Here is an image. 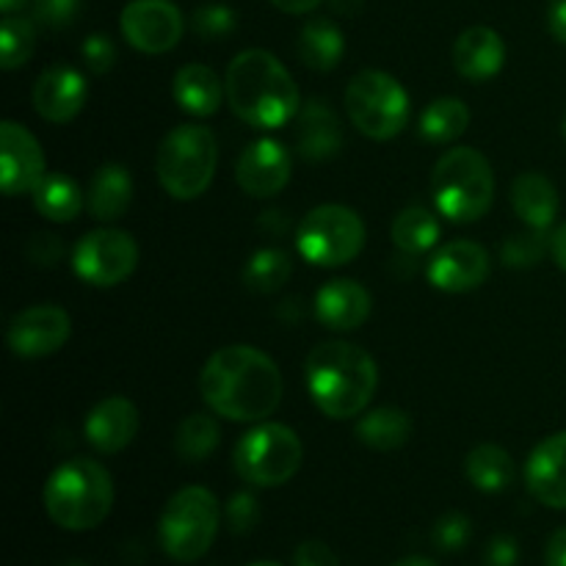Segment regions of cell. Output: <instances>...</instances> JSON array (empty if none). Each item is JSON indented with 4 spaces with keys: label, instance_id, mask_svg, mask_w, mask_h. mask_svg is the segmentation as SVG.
<instances>
[{
    "label": "cell",
    "instance_id": "1",
    "mask_svg": "<svg viewBox=\"0 0 566 566\" xmlns=\"http://www.w3.org/2000/svg\"><path fill=\"white\" fill-rule=\"evenodd\" d=\"M199 392L216 415L258 423L282 401V374L274 359L254 346H224L205 363Z\"/></svg>",
    "mask_w": 566,
    "mask_h": 566
},
{
    "label": "cell",
    "instance_id": "2",
    "mask_svg": "<svg viewBox=\"0 0 566 566\" xmlns=\"http://www.w3.org/2000/svg\"><path fill=\"white\" fill-rule=\"evenodd\" d=\"M227 103L232 114L260 130H274L298 114V86L269 50H243L227 66Z\"/></svg>",
    "mask_w": 566,
    "mask_h": 566
},
{
    "label": "cell",
    "instance_id": "3",
    "mask_svg": "<svg viewBox=\"0 0 566 566\" xmlns=\"http://www.w3.org/2000/svg\"><path fill=\"white\" fill-rule=\"evenodd\" d=\"M376 385V359L354 343H321L307 357V390L326 418L348 420L363 415L374 398Z\"/></svg>",
    "mask_w": 566,
    "mask_h": 566
},
{
    "label": "cell",
    "instance_id": "4",
    "mask_svg": "<svg viewBox=\"0 0 566 566\" xmlns=\"http://www.w3.org/2000/svg\"><path fill=\"white\" fill-rule=\"evenodd\" d=\"M44 512L64 531H92L114 509V479L99 462L77 457L53 470L42 492Z\"/></svg>",
    "mask_w": 566,
    "mask_h": 566
},
{
    "label": "cell",
    "instance_id": "5",
    "mask_svg": "<svg viewBox=\"0 0 566 566\" xmlns=\"http://www.w3.org/2000/svg\"><path fill=\"white\" fill-rule=\"evenodd\" d=\"M431 193L437 210L448 221L457 224L479 221L495 197V175L490 160L473 147L448 149L431 171Z\"/></svg>",
    "mask_w": 566,
    "mask_h": 566
},
{
    "label": "cell",
    "instance_id": "6",
    "mask_svg": "<svg viewBox=\"0 0 566 566\" xmlns=\"http://www.w3.org/2000/svg\"><path fill=\"white\" fill-rule=\"evenodd\" d=\"M219 164L216 136L202 125H180L160 142L155 171L169 197L197 199L210 188Z\"/></svg>",
    "mask_w": 566,
    "mask_h": 566
},
{
    "label": "cell",
    "instance_id": "7",
    "mask_svg": "<svg viewBox=\"0 0 566 566\" xmlns=\"http://www.w3.org/2000/svg\"><path fill=\"white\" fill-rule=\"evenodd\" d=\"M221 525L219 501L205 486H186L164 506L158 523L160 547L171 562L193 564L213 547Z\"/></svg>",
    "mask_w": 566,
    "mask_h": 566
},
{
    "label": "cell",
    "instance_id": "8",
    "mask_svg": "<svg viewBox=\"0 0 566 566\" xmlns=\"http://www.w3.org/2000/svg\"><path fill=\"white\" fill-rule=\"evenodd\" d=\"M304 459V446L293 429L282 423H260L252 431L238 440L232 462L235 473L247 484L263 486H282L298 473Z\"/></svg>",
    "mask_w": 566,
    "mask_h": 566
},
{
    "label": "cell",
    "instance_id": "9",
    "mask_svg": "<svg viewBox=\"0 0 566 566\" xmlns=\"http://www.w3.org/2000/svg\"><path fill=\"white\" fill-rule=\"evenodd\" d=\"M346 108L363 136L390 142L409 122V94L387 72L363 70L348 83Z\"/></svg>",
    "mask_w": 566,
    "mask_h": 566
},
{
    "label": "cell",
    "instance_id": "10",
    "mask_svg": "<svg viewBox=\"0 0 566 566\" xmlns=\"http://www.w3.org/2000/svg\"><path fill=\"white\" fill-rule=\"evenodd\" d=\"M296 247L307 263L337 269L363 252L365 224L346 205H318L298 224Z\"/></svg>",
    "mask_w": 566,
    "mask_h": 566
},
{
    "label": "cell",
    "instance_id": "11",
    "mask_svg": "<svg viewBox=\"0 0 566 566\" xmlns=\"http://www.w3.org/2000/svg\"><path fill=\"white\" fill-rule=\"evenodd\" d=\"M138 265V247L125 230L86 232L72 252V269L83 282L97 287H114L125 282Z\"/></svg>",
    "mask_w": 566,
    "mask_h": 566
},
{
    "label": "cell",
    "instance_id": "12",
    "mask_svg": "<svg viewBox=\"0 0 566 566\" xmlns=\"http://www.w3.org/2000/svg\"><path fill=\"white\" fill-rule=\"evenodd\" d=\"M127 44L147 55L169 53L182 39V14L171 0H130L119 17Z\"/></svg>",
    "mask_w": 566,
    "mask_h": 566
},
{
    "label": "cell",
    "instance_id": "13",
    "mask_svg": "<svg viewBox=\"0 0 566 566\" xmlns=\"http://www.w3.org/2000/svg\"><path fill=\"white\" fill-rule=\"evenodd\" d=\"M70 313L55 304H36L17 313L9 324V348L14 357L42 359L59 352L70 340Z\"/></svg>",
    "mask_w": 566,
    "mask_h": 566
},
{
    "label": "cell",
    "instance_id": "14",
    "mask_svg": "<svg viewBox=\"0 0 566 566\" xmlns=\"http://www.w3.org/2000/svg\"><path fill=\"white\" fill-rule=\"evenodd\" d=\"M44 177V153L33 133L6 119L0 125V186L6 197L33 193Z\"/></svg>",
    "mask_w": 566,
    "mask_h": 566
},
{
    "label": "cell",
    "instance_id": "15",
    "mask_svg": "<svg viewBox=\"0 0 566 566\" xmlns=\"http://www.w3.org/2000/svg\"><path fill=\"white\" fill-rule=\"evenodd\" d=\"M235 180L249 197H274L291 180V153L276 138L252 142L238 155Z\"/></svg>",
    "mask_w": 566,
    "mask_h": 566
},
{
    "label": "cell",
    "instance_id": "16",
    "mask_svg": "<svg viewBox=\"0 0 566 566\" xmlns=\"http://www.w3.org/2000/svg\"><path fill=\"white\" fill-rule=\"evenodd\" d=\"M426 276L437 291H473L490 276V254L475 241H451L431 258Z\"/></svg>",
    "mask_w": 566,
    "mask_h": 566
},
{
    "label": "cell",
    "instance_id": "17",
    "mask_svg": "<svg viewBox=\"0 0 566 566\" xmlns=\"http://www.w3.org/2000/svg\"><path fill=\"white\" fill-rule=\"evenodd\" d=\"M86 77L72 66H50L36 77V86H33V108L53 125L75 119L86 105Z\"/></svg>",
    "mask_w": 566,
    "mask_h": 566
},
{
    "label": "cell",
    "instance_id": "18",
    "mask_svg": "<svg viewBox=\"0 0 566 566\" xmlns=\"http://www.w3.org/2000/svg\"><path fill=\"white\" fill-rule=\"evenodd\" d=\"M528 492L551 509H566V431L551 434L525 462Z\"/></svg>",
    "mask_w": 566,
    "mask_h": 566
},
{
    "label": "cell",
    "instance_id": "19",
    "mask_svg": "<svg viewBox=\"0 0 566 566\" xmlns=\"http://www.w3.org/2000/svg\"><path fill=\"white\" fill-rule=\"evenodd\" d=\"M86 440L97 448L99 453H119L136 440L138 434V409L136 403L122 396L103 398L97 407L88 412Z\"/></svg>",
    "mask_w": 566,
    "mask_h": 566
},
{
    "label": "cell",
    "instance_id": "20",
    "mask_svg": "<svg viewBox=\"0 0 566 566\" xmlns=\"http://www.w3.org/2000/svg\"><path fill=\"white\" fill-rule=\"evenodd\" d=\"M370 307V293L354 280H332L315 296V315L326 329L335 332L359 329L368 321Z\"/></svg>",
    "mask_w": 566,
    "mask_h": 566
},
{
    "label": "cell",
    "instance_id": "21",
    "mask_svg": "<svg viewBox=\"0 0 566 566\" xmlns=\"http://www.w3.org/2000/svg\"><path fill=\"white\" fill-rule=\"evenodd\" d=\"M453 64L468 81L481 83L495 77L506 64V42L486 25H473L453 44Z\"/></svg>",
    "mask_w": 566,
    "mask_h": 566
},
{
    "label": "cell",
    "instance_id": "22",
    "mask_svg": "<svg viewBox=\"0 0 566 566\" xmlns=\"http://www.w3.org/2000/svg\"><path fill=\"white\" fill-rule=\"evenodd\" d=\"M296 147L304 160H329L343 149V125L324 99H310L298 108Z\"/></svg>",
    "mask_w": 566,
    "mask_h": 566
},
{
    "label": "cell",
    "instance_id": "23",
    "mask_svg": "<svg viewBox=\"0 0 566 566\" xmlns=\"http://www.w3.org/2000/svg\"><path fill=\"white\" fill-rule=\"evenodd\" d=\"M514 213L531 227V230L547 232L558 216V191L539 171H525L512 186Z\"/></svg>",
    "mask_w": 566,
    "mask_h": 566
},
{
    "label": "cell",
    "instance_id": "24",
    "mask_svg": "<svg viewBox=\"0 0 566 566\" xmlns=\"http://www.w3.org/2000/svg\"><path fill=\"white\" fill-rule=\"evenodd\" d=\"M133 202V177L122 164H105L88 182V213L97 221H116Z\"/></svg>",
    "mask_w": 566,
    "mask_h": 566
},
{
    "label": "cell",
    "instance_id": "25",
    "mask_svg": "<svg viewBox=\"0 0 566 566\" xmlns=\"http://www.w3.org/2000/svg\"><path fill=\"white\" fill-rule=\"evenodd\" d=\"M221 94L227 88L221 86L219 75L205 64H186L175 75V99L182 111L193 116H213L221 105Z\"/></svg>",
    "mask_w": 566,
    "mask_h": 566
},
{
    "label": "cell",
    "instance_id": "26",
    "mask_svg": "<svg viewBox=\"0 0 566 566\" xmlns=\"http://www.w3.org/2000/svg\"><path fill=\"white\" fill-rule=\"evenodd\" d=\"M346 53L340 28L326 17H315L298 33V59L315 72H332Z\"/></svg>",
    "mask_w": 566,
    "mask_h": 566
},
{
    "label": "cell",
    "instance_id": "27",
    "mask_svg": "<svg viewBox=\"0 0 566 566\" xmlns=\"http://www.w3.org/2000/svg\"><path fill=\"white\" fill-rule=\"evenodd\" d=\"M357 437L374 451H398L412 437V418L398 407L370 409L357 420Z\"/></svg>",
    "mask_w": 566,
    "mask_h": 566
},
{
    "label": "cell",
    "instance_id": "28",
    "mask_svg": "<svg viewBox=\"0 0 566 566\" xmlns=\"http://www.w3.org/2000/svg\"><path fill=\"white\" fill-rule=\"evenodd\" d=\"M464 473L475 490L495 495L514 481V462L501 446H479L464 459Z\"/></svg>",
    "mask_w": 566,
    "mask_h": 566
},
{
    "label": "cell",
    "instance_id": "29",
    "mask_svg": "<svg viewBox=\"0 0 566 566\" xmlns=\"http://www.w3.org/2000/svg\"><path fill=\"white\" fill-rule=\"evenodd\" d=\"M33 205L48 221H66L77 219L83 210V191L72 177L66 175H48L33 191Z\"/></svg>",
    "mask_w": 566,
    "mask_h": 566
},
{
    "label": "cell",
    "instance_id": "30",
    "mask_svg": "<svg viewBox=\"0 0 566 566\" xmlns=\"http://www.w3.org/2000/svg\"><path fill=\"white\" fill-rule=\"evenodd\" d=\"M470 111L462 99L440 97L426 105L420 116V136L429 144H451L468 130Z\"/></svg>",
    "mask_w": 566,
    "mask_h": 566
},
{
    "label": "cell",
    "instance_id": "31",
    "mask_svg": "<svg viewBox=\"0 0 566 566\" xmlns=\"http://www.w3.org/2000/svg\"><path fill=\"white\" fill-rule=\"evenodd\" d=\"M437 241H440V221H437V216L431 210L412 205V208L401 210L396 216V221H392V243L401 252L423 254Z\"/></svg>",
    "mask_w": 566,
    "mask_h": 566
},
{
    "label": "cell",
    "instance_id": "32",
    "mask_svg": "<svg viewBox=\"0 0 566 566\" xmlns=\"http://www.w3.org/2000/svg\"><path fill=\"white\" fill-rule=\"evenodd\" d=\"M219 440L221 431L213 415L193 412L177 426L175 451L180 453L186 462H205V459L219 448Z\"/></svg>",
    "mask_w": 566,
    "mask_h": 566
},
{
    "label": "cell",
    "instance_id": "33",
    "mask_svg": "<svg viewBox=\"0 0 566 566\" xmlns=\"http://www.w3.org/2000/svg\"><path fill=\"white\" fill-rule=\"evenodd\" d=\"M291 254L282 249H260L243 269V285L252 293H274L291 280Z\"/></svg>",
    "mask_w": 566,
    "mask_h": 566
},
{
    "label": "cell",
    "instance_id": "34",
    "mask_svg": "<svg viewBox=\"0 0 566 566\" xmlns=\"http://www.w3.org/2000/svg\"><path fill=\"white\" fill-rule=\"evenodd\" d=\"M36 50V20L6 14L0 25V66L6 72L20 70Z\"/></svg>",
    "mask_w": 566,
    "mask_h": 566
},
{
    "label": "cell",
    "instance_id": "35",
    "mask_svg": "<svg viewBox=\"0 0 566 566\" xmlns=\"http://www.w3.org/2000/svg\"><path fill=\"white\" fill-rule=\"evenodd\" d=\"M545 232L542 230H531L528 232H517V235L509 238L501 249L503 263L512 265V269H528V265H536L542 258H545Z\"/></svg>",
    "mask_w": 566,
    "mask_h": 566
},
{
    "label": "cell",
    "instance_id": "36",
    "mask_svg": "<svg viewBox=\"0 0 566 566\" xmlns=\"http://www.w3.org/2000/svg\"><path fill=\"white\" fill-rule=\"evenodd\" d=\"M191 28L197 36L216 42V39H224L232 33V28H235V11L224 3L199 6L191 17Z\"/></svg>",
    "mask_w": 566,
    "mask_h": 566
},
{
    "label": "cell",
    "instance_id": "37",
    "mask_svg": "<svg viewBox=\"0 0 566 566\" xmlns=\"http://www.w3.org/2000/svg\"><path fill=\"white\" fill-rule=\"evenodd\" d=\"M470 534H473V525H470V520L459 512H448L446 517L437 520L431 539H434L437 551L457 553L468 545Z\"/></svg>",
    "mask_w": 566,
    "mask_h": 566
},
{
    "label": "cell",
    "instance_id": "38",
    "mask_svg": "<svg viewBox=\"0 0 566 566\" xmlns=\"http://www.w3.org/2000/svg\"><path fill=\"white\" fill-rule=\"evenodd\" d=\"M81 14V0H33V20L44 28H66Z\"/></svg>",
    "mask_w": 566,
    "mask_h": 566
},
{
    "label": "cell",
    "instance_id": "39",
    "mask_svg": "<svg viewBox=\"0 0 566 566\" xmlns=\"http://www.w3.org/2000/svg\"><path fill=\"white\" fill-rule=\"evenodd\" d=\"M258 520L260 506L252 492H238V495L230 497V503H227V525H230L232 534H249L258 525Z\"/></svg>",
    "mask_w": 566,
    "mask_h": 566
},
{
    "label": "cell",
    "instance_id": "40",
    "mask_svg": "<svg viewBox=\"0 0 566 566\" xmlns=\"http://www.w3.org/2000/svg\"><path fill=\"white\" fill-rule=\"evenodd\" d=\"M81 55H83V61H86V66L94 72V75H105V72L114 66L116 48H114V42L105 36V33H92V36L83 42Z\"/></svg>",
    "mask_w": 566,
    "mask_h": 566
},
{
    "label": "cell",
    "instance_id": "41",
    "mask_svg": "<svg viewBox=\"0 0 566 566\" xmlns=\"http://www.w3.org/2000/svg\"><path fill=\"white\" fill-rule=\"evenodd\" d=\"M293 566H340V562H337L335 551L329 545H324L318 539H310L296 547Z\"/></svg>",
    "mask_w": 566,
    "mask_h": 566
},
{
    "label": "cell",
    "instance_id": "42",
    "mask_svg": "<svg viewBox=\"0 0 566 566\" xmlns=\"http://www.w3.org/2000/svg\"><path fill=\"white\" fill-rule=\"evenodd\" d=\"M517 562H520V547L514 536L497 534L495 539L486 545V553H484L486 566H517Z\"/></svg>",
    "mask_w": 566,
    "mask_h": 566
},
{
    "label": "cell",
    "instance_id": "43",
    "mask_svg": "<svg viewBox=\"0 0 566 566\" xmlns=\"http://www.w3.org/2000/svg\"><path fill=\"white\" fill-rule=\"evenodd\" d=\"M28 254H31L33 263L42 265H55L61 258V243L55 235H33L31 247H28Z\"/></svg>",
    "mask_w": 566,
    "mask_h": 566
},
{
    "label": "cell",
    "instance_id": "44",
    "mask_svg": "<svg viewBox=\"0 0 566 566\" xmlns=\"http://www.w3.org/2000/svg\"><path fill=\"white\" fill-rule=\"evenodd\" d=\"M545 566H566V528H558L547 542Z\"/></svg>",
    "mask_w": 566,
    "mask_h": 566
},
{
    "label": "cell",
    "instance_id": "45",
    "mask_svg": "<svg viewBox=\"0 0 566 566\" xmlns=\"http://www.w3.org/2000/svg\"><path fill=\"white\" fill-rule=\"evenodd\" d=\"M547 22H551V33L566 48V0H556L547 11Z\"/></svg>",
    "mask_w": 566,
    "mask_h": 566
},
{
    "label": "cell",
    "instance_id": "46",
    "mask_svg": "<svg viewBox=\"0 0 566 566\" xmlns=\"http://www.w3.org/2000/svg\"><path fill=\"white\" fill-rule=\"evenodd\" d=\"M271 3L280 11H285V14H307V11H313L324 0H271Z\"/></svg>",
    "mask_w": 566,
    "mask_h": 566
},
{
    "label": "cell",
    "instance_id": "47",
    "mask_svg": "<svg viewBox=\"0 0 566 566\" xmlns=\"http://www.w3.org/2000/svg\"><path fill=\"white\" fill-rule=\"evenodd\" d=\"M551 249H553V258H556V263L566 271V221L562 227H558L556 232H553Z\"/></svg>",
    "mask_w": 566,
    "mask_h": 566
},
{
    "label": "cell",
    "instance_id": "48",
    "mask_svg": "<svg viewBox=\"0 0 566 566\" xmlns=\"http://www.w3.org/2000/svg\"><path fill=\"white\" fill-rule=\"evenodd\" d=\"M332 6H335V11H340V14H354V11H359L363 0H332Z\"/></svg>",
    "mask_w": 566,
    "mask_h": 566
},
{
    "label": "cell",
    "instance_id": "49",
    "mask_svg": "<svg viewBox=\"0 0 566 566\" xmlns=\"http://www.w3.org/2000/svg\"><path fill=\"white\" fill-rule=\"evenodd\" d=\"M392 566H437V564L431 562V558H423V556H409V558H401V562L392 564Z\"/></svg>",
    "mask_w": 566,
    "mask_h": 566
},
{
    "label": "cell",
    "instance_id": "50",
    "mask_svg": "<svg viewBox=\"0 0 566 566\" xmlns=\"http://www.w3.org/2000/svg\"><path fill=\"white\" fill-rule=\"evenodd\" d=\"M25 3L28 0H0V9H3V14H14V11H20Z\"/></svg>",
    "mask_w": 566,
    "mask_h": 566
},
{
    "label": "cell",
    "instance_id": "51",
    "mask_svg": "<svg viewBox=\"0 0 566 566\" xmlns=\"http://www.w3.org/2000/svg\"><path fill=\"white\" fill-rule=\"evenodd\" d=\"M249 566H282V564H274V562H258V564H249Z\"/></svg>",
    "mask_w": 566,
    "mask_h": 566
},
{
    "label": "cell",
    "instance_id": "52",
    "mask_svg": "<svg viewBox=\"0 0 566 566\" xmlns=\"http://www.w3.org/2000/svg\"><path fill=\"white\" fill-rule=\"evenodd\" d=\"M64 566H88V564H83V562H70V564H64Z\"/></svg>",
    "mask_w": 566,
    "mask_h": 566
},
{
    "label": "cell",
    "instance_id": "53",
    "mask_svg": "<svg viewBox=\"0 0 566 566\" xmlns=\"http://www.w3.org/2000/svg\"><path fill=\"white\" fill-rule=\"evenodd\" d=\"M562 133H564V138H566V116H564V125H562Z\"/></svg>",
    "mask_w": 566,
    "mask_h": 566
}]
</instances>
